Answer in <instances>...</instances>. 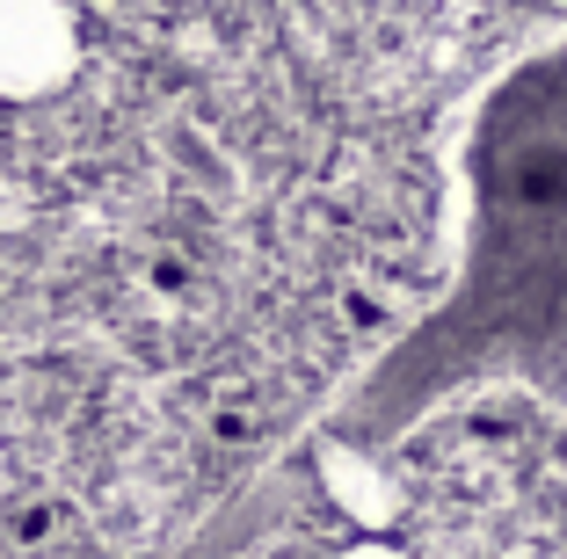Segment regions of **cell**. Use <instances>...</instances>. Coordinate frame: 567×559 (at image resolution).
Returning <instances> with one entry per match:
<instances>
[{"mask_svg":"<svg viewBox=\"0 0 567 559\" xmlns=\"http://www.w3.org/2000/svg\"><path fill=\"white\" fill-rule=\"evenodd\" d=\"M481 385L567 400V37L524 51L473 110L458 277L342 407V444L385 451Z\"/></svg>","mask_w":567,"mask_h":559,"instance_id":"cell-1","label":"cell"},{"mask_svg":"<svg viewBox=\"0 0 567 559\" xmlns=\"http://www.w3.org/2000/svg\"><path fill=\"white\" fill-rule=\"evenodd\" d=\"M81 66L73 0H0V102H37Z\"/></svg>","mask_w":567,"mask_h":559,"instance_id":"cell-2","label":"cell"},{"mask_svg":"<svg viewBox=\"0 0 567 559\" xmlns=\"http://www.w3.org/2000/svg\"><path fill=\"white\" fill-rule=\"evenodd\" d=\"M320 479H328V494L342 501V516L364 524V530H385L401 516V487L385 473V451H364V444H342V436H334V444L320 451Z\"/></svg>","mask_w":567,"mask_h":559,"instance_id":"cell-3","label":"cell"},{"mask_svg":"<svg viewBox=\"0 0 567 559\" xmlns=\"http://www.w3.org/2000/svg\"><path fill=\"white\" fill-rule=\"evenodd\" d=\"M342 559H401V552H393V545H379V538H364V545H350Z\"/></svg>","mask_w":567,"mask_h":559,"instance_id":"cell-4","label":"cell"},{"mask_svg":"<svg viewBox=\"0 0 567 559\" xmlns=\"http://www.w3.org/2000/svg\"><path fill=\"white\" fill-rule=\"evenodd\" d=\"M8 494H16V465H8V451H0V509H8Z\"/></svg>","mask_w":567,"mask_h":559,"instance_id":"cell-5","label":"cell"}]
</instances>
